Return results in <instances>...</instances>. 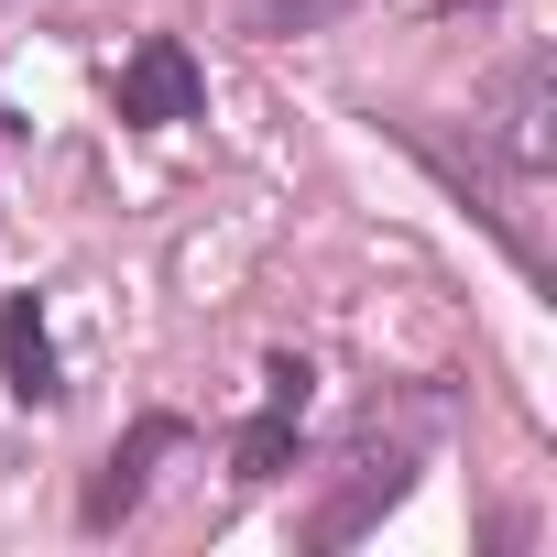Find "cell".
Listing matches in <instances>:
<instances>
[{
  "instance_id": "obj_1",
  "label": "cell",
  "mask_w": 557,
  "mask_h": 557,
  "mask_svg": "<svg viewBox=\"0 0 557 557\" xmlns=\"http://www.w3.org/2000/svg\"><path fill=\"white\" fill-rule=\"evenodd\" d=\"M197 110H208L197 55H186L175 34H143V45L121 55V121H132V132H175V121H197Z\"/></svg>"
},
{
  "instance_id": "obj_5",
  "label": "cell",
  "mask_w": 557,
  "mask_h": 557,
  "mask_svg": "<svg viewBox=\"0 0 557 557\" xmlns=\"http://www.w3.org/2000/svg\"><path fill=\"white\" fill-rule=\"evenodd\" d=\"M0 383H12L23 405H55V394H66V383H55V339H45L34 296H12V307H0Z\"/></svg>"
},
{
  "instance_id": "obj_7",
  "label": "cell",
  "mask_w": 557,
  "mask_h": 557,
  "mask_svg": "<svg viewBox=\"0 0 557 557\" xmlns=\"http://www.w3.org/2000/svg\"><path fill=\"white\" fill-rule=\"evenodd\" d=\"M394 492H405V459H361V481H350V503H329V513H318L307 535H318V546H350V535H361V524H372V513H383Z\"/></svg>"
},
{
  "instance_id": "obj_3",
  "label": "cell",
  "mask_w": 557,
  "mask_h": 557,
  "mask_svg": "<svg viewBox=\"0 0 557 557\" xmlns=\"http://www.w3.org/2000/svg\"><path fill=\"white\" fill-rule=\"evenodd\" d=\"M557 66L546 55H524L513 77H503V110H492V143H503V164H524V175H546V153H557Z\"/></svg>"
},
{
  "instance_id": "obj_2",
  "label": "cell",
  "mask_w": 557,
  "mask_h": 557,
  "mask_svg": "<svg viewBox=\"0 0 557 557\" xmlns=\"http://www.w3.org/2000/svg\"><path fill=\"white\" fill-rule=\"evenodd\" d=\"M175 448H186V416H132V437H121V448H110V470L88 481L77 524H88V535H110V524L153 492V459H175Z\"/></svg>"
},
{
  "instance_id": "obj_4",
  "label": "cell",
  "mask_w": 557,
  "mask_h": 557,
  "mask_svg": "<svg viewBox=\"0 0 557 557\" xmlns=\"http://www.w3.org/2000/svg\"><path fill=\"white\" fill-rule=\"evenodd\" d=\"M296 416H307V361H273V372H262V416L240 426V481H273V470H285Z\"/></svg>"
},
{
  "instance_id": "obj_6",
  "label": "cell",
  "mask_w": 557,
  "mask_h": 557,
  "mask_svg": "<svg viewBox=\"0 0 557 557\" xmlns=\"http://www.w3.org/2000/svg\"><path fill=\"white\" fill-rule=\"evenodd\" d=\"M361 0H230V23L251 34V45H296V34H329V23H350Z\"/></svg>"
}]
</instances>
